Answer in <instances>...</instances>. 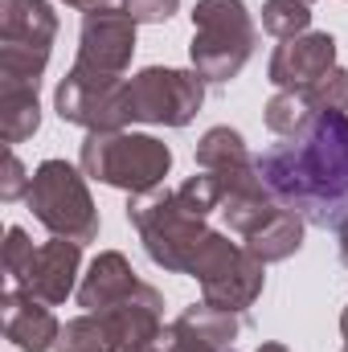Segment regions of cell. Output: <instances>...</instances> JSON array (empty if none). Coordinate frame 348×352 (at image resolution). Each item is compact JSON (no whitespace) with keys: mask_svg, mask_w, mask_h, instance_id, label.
I'll list each match as a JSON object with an SVG mask.
<instances>
[{"mask_svg":"<svg viewBox=\"0 0 348 352\" xmlns=\"http://www.w3.org/2000/svg\"><path fill=\"white\" fill-rule=\"evenodd\" d=\"M270 197L307 226L336 230L348 217V111H320L259 156Z\"/></svg>","mask_w":348,"mask_h":352,"instance_id":"1","label":"cell"},{"mask_svg":"<svg viewBox=\"0 0 348 352\" xmlns=\"http://www.w3.org/2000/svg\"><path fill=\"white\" fill-rule=\"evenodd\" d=\"M127 221L135 226L148 258L173 274H188V266L197 263L201 246L209 242V226L201 213H193L176 188H152V192H135L127 201Z\"/></svg>","mask_w":348,"mask_h":352,"instance_id":"2","label":"cell"},{"mask_svg":"<svg viewBox=\"0 0 348 352\" xmlns=\"http://www.w3.org/2000/svg\"><path fill=\"white\" fill-rule=\"evenodd\" d=\"M259 29L242 0H197L193 8V74L205 82H230L254 58Z\"/></svg>","mask_w":348,"mask_h":352,"instance_id":"3","label":"cell"},{"mask_svg":"<svg viewBox=\"0 0 348 352\" xmlns=\"http://www.w3.org/2000/svg\"><path fill=\"white\" fill-rule=\"evenodd\" d=\"M173 168L168 144L156 135H135V131H90L83 144V173L98 184L123 188V192H152L164 184Z\"/></svg>","mask_w":348,"mask_h":352,"instance_id":"4","label":"cell"},{"mask_svg":"<svg viewBox=\"0 0 348 352\" xmlns=\"http://www.w3.org/2000/svg\"><path fill=\"white\" fill-rule=\"evenodd\" d=\"M25 205L33 209V217H37L54 238L78 242V246H87V242L98 238V205L90 201L87 173L70 168L66 160H45V164H37Z\"/></svg>","mask_w":348,"mask_h":352,"instance_id":"5","label":"cell"},{"mask_svg":"<svg viewBox=\"0 0 348 352\" xmlns=\"http://www.w3.org/2000/svg\"><path fill=\"white\" fill-rule=\"evenodd\" d=\"M188 278L201 283V295L209 307L246 316V307H254V299L266 287V263L254 258L246 246L230 242L226 234H209L197 263L188 266Z\"/></svg>","mask_w":348,"mask_h":352,"instance_id":"6","label":"cell"},{"mask_svg":"<svg viewBox=\"0 0 348 352\" xmlns=\"http://www.w3.org/2000/svg\"><path fill=\"white\" fill-rule=\"evenodd\" d=\"M54 37L50 0H0V82H41Z\"/></svg>","mask_w":348,"mask_h":352,"instance_id":"7","label":"cell"},{"mask_svg":"<svg viewBox=\"0 0 348 352\" xmlns=\"http://www.w3.org/2000/svg\"><path fill=\"white\" fill-rule=\"evenodd\" d=\"M205 102V78L188 70L148 66L123 82L127 123H156V127H188Z\"/></svg>","mask_w":348,"mask_h":352,"instance_id":"8","label":"cell"},{"mask_svg":"<svg viewBox=\"0 0 348 352\" xmlns=\"http://www.w3.org/2000/svg\"><path fill=\"white\" fill-rule=\"evenodd\" d=\"M123 82L127 78H102L70 66V74L58 82L54 107L62 123H78L87 131H123L127 111H123Z\"/></svg>","mask_w":348,"mask_h":352,"instance_id":"9","label":"cell"},{"mask_svg":"<svg viewBox=\"0 0 348 352\" xmlns=\"http://www.w3.org/2000/svg\"><path fill=\"white\" fill-rule=\"evenodd\" d=\"M135 54V21L127 8H90L83 16L78 33V70L102 74V78H123Z\"/></svg>","mask_w":348,"mask_h":352,"instance_id":"10","label":"cell"},{"mask_svg":"<svg viewBox=\"0 0 348 352\" xmlns=\"http://www.w3.org/2000/svg\"><path fill=\"white\" fill-rule=\"evenodd\" d=\"M332 66H336V37L332 33H299V37L279 41V50L270 54L266 78L274 82V90H307Z\"/></svg>","mask_w":348,"mask_h":352,"instance_id":"11","label":"cell"},{"mask_svg":"<svg viewBox=\"0 0 348 352\" xmlns=\"http://www.w3.org/2000/svg\"><path fill=\"white\" fill-rule=\"evenodd\" d=\"M0 328H4V340L21 352H50L58 349V336H62V324L54 320L50 303L33 299L21 287H8L0 295Z\"/></svg>","mask_w":348,"mask_h":352,"instance_id":"12","label":"cell"},{"mask_svg":"<svg viewBox=\"0 0 348 352\" xmlns=\"http://www.w3.org/2000/svg\"><path fill=\"white\" fill-rule=\"evenodd\" d=\"M78 266H83V246L78 242H66V238H54L45 246H37L29 270L21 274V291H29L33 299L58 307L70 299L74 291V278H78Z\"/></svg>","mask_w":348,"mask_h":352,"instance_id":"13","label":"cell"},{"mask_svg":"<svg viewBox=\"0 0 348 352\" xmlns=\"http://www.w3.org/2000/svg\"><path fill=\"white\" fill-rule=\"evenodd\" d=\"M135 287H140V278H135L131 263H127L119 250H102V254L87 266L83 283H78V303H83L87 311H98V316H102V311H111L115 303H123Z\"/></svg>","mask_w":348,"mask_h":352,"instance_id":"14","label":"cell"},{"mask_svg":"<svg viewBox=\"0 0 348 352\" xmlns=\"http://www.w3.org/2000/svg\"><path fill=\"white\" fill-rule=\"evenodd\" d=\"M41 127L37 82H0V140L25 144Z\"/></svg>","mask_w":348,"mask_h":352,"instance_id":"15","label":"cell"},{"mask_svg":"<svg viewBox=\"0 0 348 352\" xmlns=\"http://www.w3.org/2000/svg\"><path fill=\"white\" fill-rule=\"evenodd\" d=\"M303 226H307V221H303L295 209L283 205L259 234H250L242 246H246L254 258H262V263H283V258H291V254L303 246Z\"/></svg>","mask_w":348,"mask_h":352,"instance_id":"16","label":"cell"},{"mask_svg":"<svg viewBox=\"0 0 348 352\" xmlns=\"http://www.w3.org/2000/svg\"><path fill=\"white\" fill-rule=\"evenodd\" d=\"M197 168L201 173H242V168H254V156L246 152V140L234 127H209L197 144Z\"/></svg>","mask_w":348,"mask_h":352,"instance_id":"17","label":"cell"},{"mask_svg":"<svg viewBox=\"0 0 348 352\" xmlns=\"http://www.w3.org/2000/svg\"><path fill=\"white\" fill-rule=\"evenodd\" d=\"M173 324L180 328V332H193V336H201V340L217 344V349H234V340H238V336H242V328H246V316L217 311V307H209V303L201 299V303L184 307Z\"/></svg>","mask_w":348,"mask_h":352,"instance_id":"18","label":"cell"},{"mask_svg":"<svg viewBox=\"0 0 348 352\" xmlns=\"http://www.w3.org/2000/svg\"><path fill=\"white\" fill-rule=\"evenodd\" d=\"M54 352H123V340H119V332L107 316L87 311V316H78L62 328Z\"/></svg>","mask_w":348,"mask_h":352,"instance_id":"19","label":"cell"},{"mask_svg":"<svg viewBox=\"0 0 348 352\" xmlns=\"http://www.w3.org/2000/svg\"><path fill=\"white\" fill-rule=\"evenodd\" d=\"M316 111L307 107V98H303V90H274L270 94V102H266V127L283 140V135H295L307 119H312Z\"/></svg>","mask_w":348,"mask_h":352,"instance_id":"20","label":"cell"},{"mask_svg":"<svg viewBox=\"0 0 348 352\" xmlns=\"http://www.w3.org/2000/svg\"><path fill=\"white\" fill-rule=\"evenodd\" d=\"M307 25H312V4H303V0H266L262 4V29L279 41L307 33Z\"/></svg>","mask_w":348,"mask_h":352,"instance_id":"21","label":"cell"},{"mask_svg":"<svg viewBox=\"0 0 348 352\" xmlns=\"http://www.w3.org/2000/svg\"><path fill=\"white\" fill-rule=\"evenodd\" d=\"M303 98H307V107L316 115L320 111H348V70L345 66H332L320 82H312L303 90Z\"/></svg>","mask_w":348,"mask_h":352,"instance_id":"22","label":"cell"},{"mask_svg":"<svg viewBox=\"0 0 348 352\" xmlns=\"http://www.w3.org/2000/svg\"><path fill=\"white\" fill-rule=\"evenodd\" d=\"M33 254H37V246L29 242V234H25L21 226H8V242H4V274H8L12 283H21V274L29 270Z\"/></svg>","mask_w":348,"mask_h":352,"instance_id":"23","label":"cell"},{"mask_svg":"<svg viewBox=\"0 0 348 352\" xmlns=\"http://www.w3.org/2000/svg\"><path fill=\"white\" fill-rule=\"evenodd\" d=\"M123 8L131 12L135 25H160L180 8V0H123Z\"/></svg>","mask_w":348,"mask_h":352,"instance_id":"24","label":"cell"},{"mask_svg":"<svg viewBox=\"0 0 348 352\" xmlns=\"http://www.w3.org/2000/svg\"><path fill=\"white\" fill-rule=\"evenodd\" d=\"M29 184H33V176H25L21 160L8 152L4 156V176H0V197L4 201H21V197H29Z\"/></svg>","mask_w":348,"mask_h":352,"instance_id":"25","label":"cell"},{"mask_svg":"<svg viewBox=\"0 0 348 352\" xmlns=\"http://www.w3.org/2000/svg\"><path fill=\"white\" fill-rule=\"evenodd\" d=\"M123 352H176V328H173V324H164V328H156L152 336L131 340Z\"/></svg>","mask_w":348,"mask_h":352,"instance_id":"26","label":"cell"},{"mask_svg":"<svg viewBox=\"0 0 348 352\" xmlns=\"http://www.w3.org/2000/svg\"><path fill=\"white\" fill-rule=\"evenodd\" d=\"M176 328V324H173ZM176 352H234V349H217V344H209V340H201V336H193V332H180L176 328Z\"/></svg>","mask_w":348,"mask_h":352,"instance_id":"27","label":"cell"},{"mask_svg":"<svg viewBox=\"0 0 348 352\" xmlns=\"http://www.w3.org/2000/svg\"><path fill=\"white\" fill-rule=\"evenodd\" d=\"M336 234H340V263L348 266V217L340 221V226H336Z\"/></svg>","mask_w":348,"mask_h":352,"instance_id":"28","label":"cell"},{"mask_svg":"<svg viewBox=\"0 0 348 352\" xmlns=\"http://www.w3.org/2000/svg\"><path fill=\"white\" fill-rule=\"evenodd\" d=\"M70 8H83V12H90V8H107L111 0H66Z\"/></svg>","mask_w":348,"mask_h":352,"instance_id":"29","label":"cell"},{"mask_svg":"<svg viewBox=\"0 0 348 352\" xmlns=\"http://www.w3.org/2000/svg\"><path fill=\"white\" fill-rule=\"evenodd\" d=\"M340 332H345V352H348V307L340 311Z\"/></svg>","mask_w":348,"mask_h":352,"instance_id":"30","label":"cell"},{"mask_svg":"<svg viewBox=\"0 0 348 352\" xmlns=\"http://www.w3.org/2000/svg\"><path fill=\"white\" fill-rule=\"evenodd\" d=\"M259 352H291V349H287V344H274V340H270V344H262Z\"/></svg>","mask_w":348,"mask_h":352,"instance_id":"31","label":"cell"},{"mask_svg":"<svg viewBox=\"0 0 348 352\" xmlns=\"http://www.w3.org/2000/svg\"><path fill=\"white\" fill-rule=\"evenodd\" d=\"M303 4H316V0H303Z\"/></svg>","mask_w":348,"mask_h":352,"instance_id":"32","label":"cell"}]
</instances>
